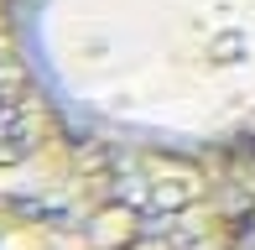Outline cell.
Returning a JSON list of instances; mask_svg holds the SVG:
<instances>
[{
    "label": "cell",
    "mask_w": 255,
    "mask_h": 250,
    "mask_svg": "<svg viewBox=\"0 0 255 250\" xmlns=\"http://www.w3.org/2000/svg\"><path fill=\"white\" fill-rule=\"evenodd\" d=\"M78 130L203 141L255 110V0H16Z\"/></svg>",
    "instance_id": "obj_1"
},
{
    "label": "cell",
    "mask_w": 255,
    "mask_h": 250,
    "mask_svg": "<svg viewBox=\"0 0 255 250\" xmlns=\"http://www.w3.org/2000/svg\"><path fill=\"white\" fill-rule=\"evenodd\" d=\"M73 115L52 94L16 0H0V214L73 162Z\"/></svg>",
    "instance_id": "obj_2"
}]
</instances>
